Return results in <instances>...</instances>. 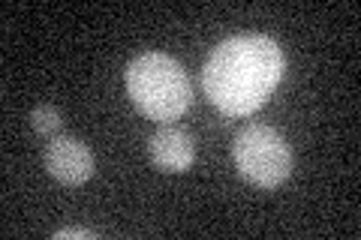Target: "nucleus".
Segmentation results:
<instances>
[{
    "mask_svg": "<svg viewBox=\"0 0 361 240\" xmlns=\"http://www.w3.org/2000/svg\"><path fill=\"white\" fill-rule=\"evenodd\" d=\"M286 70L277 39L265 33H238L223 39L202 66L205 96L226 118H247L274 94Z\"/></svg>",
    "mask_w": 361,
    "mask_h": 240,
    "instance_id": "f257e3e1",
    "label": "nucleus"
},
{
    "mask_svg": "<svg viewBox=\"0 0 361 240\" xmlns=\"http://www.w3.org/2000/svg\"><path fill=\"white\" fill-rule=\"evenodd\" d=\"M127 94L151 120H178L193 106V84L172 54L145 51L127 66Z\"/></svg>",
    "mask_w": 361,
    "mask_h": 240,
    "instance_id": "f03ea898",
    "label": "nucleus"
},
{
    "mask_svg": "<svg viewBox=\"0 0 361 240\" xmlns=\"http://www.w3.org/2000/svg\"><path fill=\"white\" fill-rule=\"evenodd\" d=\"M232 159L247 184L262 189L280 187L292 171V151L286 139L274 127H265V123H250L235 135Z\"/></svg>",
    "mask_w": 361,
    "mask_h": 240,
    "instance_id": "7ed1b4c3",
    "label": "nucleus"
},
{
    "mask_svg": "<svg viewBox=\"0 0 361 240\" xmlns=\"http://www.w3.org/2000/svg\"><path fill=\"white\" fill-rule=\"evenodd\" d=\"M45 168L54 180H61L66 187H78L90 180L94 175V153L85 141L73 139V135H54L49 139V147H45Z\"/></svg>",
    "mask_w": 361,
    "mask_h": 240,
    "instance_id": "20e7f679",
    "label": "nucleus"
},
{
    "mask_svg": "<svg viewBox=\"0 0 361 240\" xmlns=\"http://www.w3.org/2000/svg\"><path fill=\"white\" fill-rule=\"evenodd\" d=\"M148 153H151V163L169 171V175H178V171H187L196 159V141L184 127H166L157 130L151 139H148Z\"/></svg>",
    "mask_w": 361,
    "mask_h": 240,
    "instance_id": "39448f33",
    "label": "nucleus"
},
{
    "mask_svg": "<svg viewBox=\"0 0 361 240\" xmlns=\"http://www.w3.org/2000/svg\"><path fill=\"white\" fill-rule=\"evenodd\" d=\"M30 127L37 135H42V139H54V135H61V130H63V118L54 106H37L30 111Z\"/></svg>",
    "mask_w": 361,
    "mask_h": 240,
    "instance_id": "423d86ee",
    "label": "nucleus"
},
{
    "mask_svg": "<svg viewBox=\"0 0 361 240\" xmlns=\"http://www.w3.org/2000/svg\"><path fill=\"white\" fill-rule=\"evenodd\" d=\"M54 237L58 240H70V237H87V240H94V237H99L94 228H82V225H75V228H58L54 232Z\"/></svg>",
    "mask_w": 361,
    "mask_h": 240,
    "instance_id": "0eeeda50",
    "label": "nucleus"
}]
</instances>
